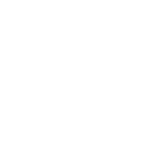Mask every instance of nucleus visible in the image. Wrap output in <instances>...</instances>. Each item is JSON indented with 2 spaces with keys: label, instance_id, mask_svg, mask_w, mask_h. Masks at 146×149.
<instances>
[]
</instances>
